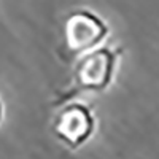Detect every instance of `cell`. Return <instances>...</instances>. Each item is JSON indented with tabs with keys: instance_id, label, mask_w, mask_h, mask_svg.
I'll list each match as a JSON object with an SVG mask.
<instances>
[{
	"instance_id": "obj_1",
	"label": "cell",
	"mask_w": 159,
	"mask_h": 159,
	"mask_svg": "<svg viewBox=\"0 0 159 159\" xmlns=\"http://www.w3.org/2000/svg\"><path fill=\"white\" fill-rule=\"evenodd\" d=\"M124 49L121 46H99L86 54H81L72 72L70 84L57 92L52 105H64L81 92H102L113 81L119 57Z\"/></svg>"
},
{
	"instance_id": "obj_2",
	"label": "cell",
	"mask_w": 159,
	"mask_h": 159,
	"mask_svg": "<svg viewBox=\"0 0 159 159\" xmlns=\"http://www.w3.org/2000/svg\"><path fill=\"white\" fill-rule=\"evenodd\" d=\"M108 32L107 22L86 8L70 11L64 21V43L70 54L81 56L99 48Z\"/></svg>"
},
{
	"instance_id": "obj_3",
	"label": "cell",
	"mask_w": 159,
	"mask_h": 159,
	"mask_svg": "<svg viewBox=\"0 0 159 159\" xmlns=\"http://www.w3.org/2000/svg\"><path fill=\"white\" fill-rule=\"evenodd\" d=\"M52 118L51 129L54 135L72 150H76L92 137L96 118L92 110L81 102H67Z\"/></svg>"
},
{
	"instance_id": "obj_4",
	"label": "cell",
	"mask_w": 159,
	"mask_h": 159,
	"mask_svg": "<svg viewBox=\"0 0 159 159\" xmlns=\"http://www.w3.org/2000/svg\"><path fill=\"white\" fill-rule=\"evenodd\" d=\"M2 116H3V107H2V102H0V121H2Z\"/></svg>"
}]
</instances>
